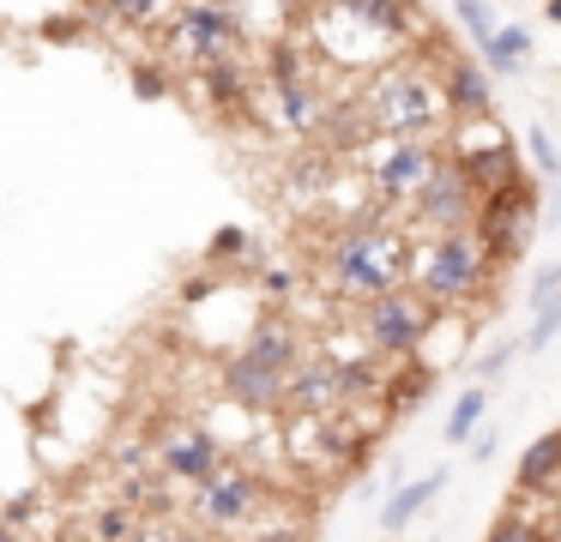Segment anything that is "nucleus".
I'll return each instance as SVG.
<instances>
[{"label":"nucleus","mask_w":561,"mask_h":542,"mask_svg":"<svg viewBox=\"0 0 561 542\" xmlns=\"http://www.w3.org/2000/svg\"><path fill=\"white\" fill-rule=\"evenodd\" d=\"M327 272L351 296H387V289H399L404 272H416V260L404 247V235H392V229H368V235L363 229H344L327 253Z\"/></svg>","instance_id":"nucleus-1"},{"label":"nucleus","mask_w":561,"mask_h":542,"mask_svg":"<svg viewBox=\"0 0 561 542\" xmlns=\"http://www.w3.org/2000/svg\"><path fill=\"white\" fill-rule=\"evenodd\" d=\"M440 103H447V96H440L423 72L392 67L387 79H375V91H368V120H375V132H387V139H428V132L440 127V115H447Z\"/></svg>","instance_id":"nucleus-2"},{"label":"nucleus","mask_w":561,"mask_h":542,"mask_svg":"<svg viewBox=\"0 0 561 542\" xmlns=\"http://www.w3.org/2000/svg\"><path fill=\"white\" fill-rule=\"evenodd\" d=\"M495 277V260L483 253V241L465 229V235H435V247L416 260V284L435 308H453V301L483 296V284Z\"/></svg>","instance_id":"nucleus-3"},{"label":"nucleus","mask_w":561,"mask_h":542,"mask_svg":"<svg viewBox=\"0 0 561 542\" xmlns=\"http://www.w3.org/2000/svg\"><path fill=\"white\" fill-rule=\"evenodd\" d=\"M435 313L440 308L428 296H416V289H387V296H368V308L356 313V325H363V337L375 344V356L411 361L416 349H423Z\"/></svg>","instance_id":"nucleus-4"},{"label":"nucleus","mask_w":561,"mask_h":542,"mask_svg":"<svg viewBox=\"0 0 561 542\" xmlns=\"http://www.w3.org/2000/svg\"><path fill=\"white\" fill-rule=\"evenodd\" d=\"M537 229V193L525 187V181H507V187L483 193L477 199V241H483V253L495 265H513L525 253V241H531Z\"/></svg>","instance_id":"nucleus-5"},{"label":"nucleus","mask_w":561,"mask_h":542,"mask_svg":"<svg viewBox=\"0 0 561 542\" xmlns=\"http://www.w3.org/2000/svg\"><path fill=\"white\" fill-rule=\"evenodd\" d=\"M477 199H483V193H477L471 181H465V169L447 157V163L423 181L411 211H416V223L435 229V235H465V229H477Z\"/></svg>","instance_id":"nucleus-6"},{"label":"nucleus","mask_w":561,"mask_h":542,"mask_svg":"<svg viewBox=\"0 0 561 542\" xmlns=\"http://www.w3.org/2000/svg\"><path fill=\"white\" fill-rule=\"evenodd\" d=\"M170 43L182 48L187 60H224L236 55V43H242V19H236V7H224V0H187L182 12H175L170 24Z\"/></svg>","instance_id":"nucleus-7"},{"label":"nucleus","mask_w":561,"mask_h":542,"mask_svg":"<svg viewBox=\"0 0 561 542\" xmlns=\"http://www.w3.org/2000/svg\"><path fill=\"white\" fill-rule=\"evenodd\" d=\"M260 506H266V482H260L254 470H218L211 482H199L194 512L206 518L211 530H236V524H248Z\"/></svg>","instance_id":"nucleus-8"},{"label":"nucleus","mask_w":561,"mask_h":542,"mask_svg":"<svg viewBox=\"0 0 561 542\" xmlns=\"http://www.w3.org/2000/svg\"><path fill=\"white\" fill-rule=\"evenodd\" d=\"M447 163V157L435 151V139H392L387 145V157H375L368 163V175H375V187H380V199H416L423 193V181L435 175V169Z\"/></svg>","instance_id":"nucleus-9"},{"label":"nucleus","mask_w":561,"mask_h":542,"mask_svg":"<svg viewBox=\"0 0 561 542\" xmlns=\"http://www.w3.org/2000/svg\"><path fill=\"white\" fill-rule=\"evenodd\" d=\"M158 464H163V476H175V482H211L224 470V446H218V434L211 428H175V434H163V446H158Z\"/></svg>","instance_id":"nucleus-10"},{"label":"nucleus","mask_w":561,"mask_h":542,"mask_svg":"<svg viewBox=\"0 0 561 542\" xmlns=\"http://www.w3.org/2000/svg\"><path fill=\"white\" fill-rule=\"evenodd\" d=\"M284 410H290V416H332V410H344V397H339V368H332V356L302 361V368L284 380Z\"/></svg>","instance_id":"nucleus-11"},{"label":"nucleus","mask_w":561,"mask_h":542,"mask_svg":"<svg viewBox=\"0 0 561 542\" xmlns=\"http://www.w3.org/2000/svg\"><path fill=\"white\" fill-rule=\"evenodd\" d=\"M224 397L242 404V410H284V373L260 368L254 356L236 349V356L224 361Z\"/></svg>","instance_id":"nucleus-12"},{"label":"nucleus","mask_w":561,"mask_h":542,"mask_svg":"<svg viewBox=\"0 0 561 542\" xmlns=\"http://www.w3.org/2000/svg\"><path fill=\"white\" fill-rule=\"evenodd\" d=\"M242 356H254L260 368H272V373H284L290 380L296 368H302V332H296L290 320H260L254 332H248V344H242Z\"/></svg>","instance_id":"nucleus-13"},{"label":"nucleus","mask_w":561,"mask_h":542,"mask_svg":"<svg viewBox=\"0 0 561 542\" xmlns=\"http://www.w3.org/2000/svg\"><path fill=\"white\" fill-rule=\"evenodd\" d=\"M447 108H459L465 120H489L495 115V96H489V79H483V67L477 60H465V55H453L447 60Z\"/></svg>","instance_id":"nucleus-14"},{"label":"nucleus","mask_w":561,"mask_h":542,"mask_svg":"<svg viewBox=\"0 0 561 542\" xmlns=\"http://www.w3.org/2000/svg\"><path fill=\"white\" fill-rule=\"evenodd\" d=\"M556 476H561V428H549V434H537V440L525 446L519 470H513V488L543 494V488H556Z\"/></svg>","instance_id":"nucleus-15"},{"label":"nucleus","mask_w":561,"mask_h":542,"mask_svg":"<svg viewBox=\"0 0 561 542\" xmlns=\"http://www.w3.org/2000/svg\"><path fill=\"white\" fill-rule=\"evenodd\" d=\"M459 169H465V181H471L477 193H495V187H507V181H519V163H513V139L489 145V151H465Z\"/></svg>","instance_id":"nucleus-16"},{"label":"nucleus","mask_w":561,"mask_h":542,"mask_svg":"<svg viewBox=\"0 0 561 542\" xmlns=\"http://www.w3.org/2000/svg\"><path fill=\"white\" fill-rule=\"evenodd\" d=\"M356 24L368 31H387V36H411L416 31V0H344Z\"/></svg>","instance_id":"nucleus-17"},{"label":"nucleus","mask_w":561,"mask_h":542,"mask_svg":"<svg viewBox=\"0 0 561 542\" xmlns=\"http://www.w3.org/2000/svg\"><path fill=\"white\" fill-rule=\"evenodd\" d=\"M199 79H206V91H211V103H218V108H248V72H242V60H236V55L206 60Z\"/></svg>","instance_id":"nucleus-18"},{"label":"nucleus","mask_w":561,"mask_h":542,"mask_svg":"<svg viewBox=\"0 0 561 542\" xmlns=\"http://www.w3.org/2000/svg\"><path fill=\"white\" fill-rule=\"evenodd\" d=\"M440 482H447V476H440V470H428L423 482H411V488H399L387 506H380V524H387V530H404V524H411V518H416V512H423V506L440 494Z\"/></svg>","instance_id":"nucleus-19"},{"label":"nucleus","mask_w":561,"mask_h":542,"mask_svg":"<svg viewBox=\"0 0 561 542\" xmlns=\"http://www.w3.org/2000/svg\"><path fill=\"white\" fill-rule=\"evenodd\" d=\"M483 60H489V72H525V60H531V31H519V24H501L495 31V43L483 48Z\"/></svg>","instance_id":"nucleus-20"},{"label":"nucleus","mask_w":561,"mask_h":542,"mask_svg":"<svg viewBox=\"0 0 561 542\" xmlns=\"http://www.w3.org/2000/svg\"><path fill=\"white\" fill-rule=\"evenodd\" d=\"M483 416H489V392H483V385L459 392V397H453V410H447V446H471V434L483 428Z\"/></svg>","instance_id":"nucleus-21"},{"label":"nucleus","mask_w":561,"mask_h":542,"mask_svg":"<svg viewBox=\"0 0 561 542\" xmlns=\"http://www.w3.org/2000/svg\"><path fill=\"white\" fill-rule=\"evenodd\" d=\"M453 12H459V24L471 31V43H477V48L495 43L501 24H495V7H489V0H453Z\"/></svg>","instance_id":"nucleus-22"},{"label":"nucleus","mask_w":561,"mask_h":542,"mask_svg":"<svg viewBox=\"0 0 561 542\" xmlns=\"http://www.w3.org/2000/svg\"><path fill=\"white\" fill-rule=\"evenodd\" d=\"M556 332H561V289H556V301H537V320H531V332H525V356L549 349Z\"/></svg>","instance_id":"nucleus-23"},{"label":"nucleus","mask_w":561,"mask_h":542,"mask_svg":"<svg viewBox=\"0 0 561 542\" xmlns=\"http://www.w3.org/2000/svg\"><path fill=\"white\" fill-rule=\"evenodd\" d=\"M483 542H549V530L543 524H531L525 512H501L495 524H489V537Z\"/></svg>","instance_id":"nucleus-24"},{"label":"nucleus","mask_w":561,"mask_h":542,"mask_svg":"<svg viewBox=\"0 0 561 542\" xmlns=\"http://www.w3.org/2000/svg\"><path fill=\"white\" fill-rule=\"evenodd\" d=\"M98 542H139L134 512H127V506H110V512H98Z\"/></svg>","instance_id":"nucleus-25"},{"label":"nucleus","mask_w":561,"mask_h":542,"mask_svg":"<svg viewBox=\"0 0 561 542\" xmlns=\"http://www.w3.org/2000/svg\"><path fill=\"white\" fill-rule=\"evenodd\" d=\"M525 145H531V163L543 169L549 181H561V151H556V139H549L543 127H531V132H525Z\"/></svg>","instance_id":"nucleus-26"},{"label":"nucleus","mask_w":561,"mask_h":542,"mask_svg":"<svg viewBox=\"0 0 561 542\" xmlns=\"http://www.w3.org/2000/svg\"><path fill=\"white\" fill-rule=\"evenodd\" d=\"M103 12L122 19V24H151L163 12V0H103Z\"/></svg>","instance_id":"nucleus-27"},{"label":"nucleus","mask_w":561,"mask_h":542,"mask_svg":"<svg viewBox=\"0 0 561 542\" xmlns=\"http://www.w3.org/2000/svg\"><path fill=\"white\" fill-rule=\"evenodd\" d=\"M134 91L139 96H163V91H170V79H163L158 67H134Z\"/></svg>","instance_id":"nucleus-28"},{"label":"nucleus","mask_w":561,"mask_h":542,"mask_svg":"<svg viewBox=\"0 0 561 542\" xmlns=\"http://www.w3.org/2000/svg\"><path fill=\"white\" fill-rule=\"evenodd\" d=\"M519 349H525V344H507V349H495V356H483V368H477V373H483V380H495V373H507Z\"/></svg>","instance_id":"nucleus-29"},{"label":"nucleus","mask_w":561,"mask_h":542,"mask_svg":"<svg viewBox=\"0 0 561 542\" xmlns=\"http://www.w3.org/2000/svg\"><path fill=\"white\" fill-rule=\"evenodd\" d=\"M495 446H501V434H471V458H477V464H489Z\"/></svg>","instance_id":"nucleus-30"},{"label":"nucleus","mask_w":561,"mask_h":542,"mask_svg":"<svg viewBox=\"0 0 561 542\" xmlns=\"http://www.w3.org/2000/svg\"><path fill=\"white\" fill-rule=\"evenodd\" d=\"M254 542H302V530H266V537H254Z\"/></svg>","instance_id":"nucleus-31"},{"label":"nucleus","mask_w":561,"mask_h":542,"mask_svg":"<svg viewBox=\"0 0 561 542\" xmlns=\"http://www.w3.org/2000/svg\"><path fill=\"white\" fill-rule=\"evenodd\" d=\"M543 12H549V24H561V0H549V7H543Z\"/></svg>","instance_id":"nucleus-32"},{"label":"nucleus","mask_w":561,"mask_h":542,"mask_svg":"<svg viewBox=\"0 0 561 542\" xmlns=\"http://www.w3.org/2000/svg\"><path fill=\"white\" fill-rule=\"evenodd\" d=\"M556 229H561V181H556Z\"/></svg>","instance_id":"nucleus-33"},{"label":"nucleus","mask_w":561,"mask_h":542,"mask_svg":"<svg viewBox=\"0 0 561 542\" xmlns=\"http://www.w3.org/2000/svg\"><path fill=\"white\" fill-rule=\"evenodd\" d=\"M549 542H561V518H556V530H549Z\"/></svg>","instance_id":"nucleus-34"},{"label":"nucleus","mask_w":561,"mask_h":542,"mask_svg":"<svg viewBox=\"0 0 561 542\" xmlns=\"http://www.w3.org/2000/svg\"><path fill=\"white\" fill-rule=\"evenodd\" d=\"M175 542H206V537H175Z\"/></svg>","instance_id":"nucleus-35"}]
</instances>
